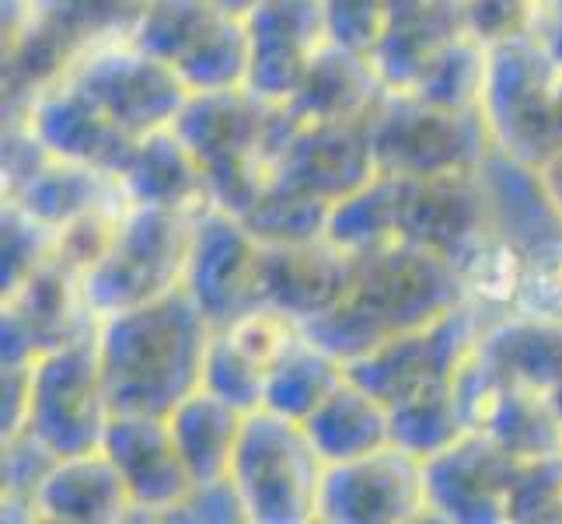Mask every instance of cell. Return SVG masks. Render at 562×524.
Masks as SVG:
<instances>
[{
	"label": "cell",
	"mask_w": 562,
	"mask_h": 524,
	"mask_svg": "<svg viewBox=\"0 0 562 524\" xmlns=\"http://www.w3.org/2000/svg\"><path fill=\"white\" fill-rule=\"evenodd\" d=\"M552 99H555V120H559V133H562V67L555 64V77H552Z\"/></svg>",
	"instance_id": "db71d44e"
},
{
	"label": "cell",
	"mask_w": 562,
	"mask_h": 524,
	"mask_svg": "<svg viewBox=\"0 0 562 524\" xmlns=\"http://www.w3.org/2000/svg\"><path fill=\"white\" fill-rule=\"evenodd\" d=\"M461 29L482 46H503L517 38H535L549 0H458Z\"/></svg>",
	"instance_id": "60d3db41"
},
{
	"label": "cell",
	"mask_w": 562,
	"mask_h": 524,
	"mask_svg": "<svg viewBox=\"0 0 562 524\" xmlns=\"http://www.w3.org/2000/svg\"><path fill=\"white\" fill-rule=\"evenodd\" d=\"M29 399H32V364H4V437L25 431L29 423Z\"/></svg>",
	"instance_id": "f907efd6"
},
{
	"label": "cell",
	"mask_w": 562,
	"mask_h": 524,
	"mask_svg": "<svg viewBox=\"0 0 562 524\" xmlns=\"http://www.w3.org/2000/svg\"><path fill=\"white\" fill-rule=\"evenodd\" d=\"M520 458L482 431H464L423 461L426 514L448 524H507Z\"/></svg>",
	"instance_id": "5bb4252c"
},
{
	"label": "cell",
	"mask_w": 562,
	"mask_h": 524,
	"mask_svg": "<svg viewBox=\"0 0 562 524\" xmlns=\"http://www.w3.org/2000/svg\"><path fill=\"white\" fill-rule=\"evenodd\" d=\"M4 115L22 120L32 137L49 150V158H64L105 171H120L123 161L130 158L133 144H137L67 74L35 88L22 105L8 109Z\"/></svg>",
	"instance_id": "e0dca14e"
},
{
	"label": "cell",
	"mask_w": 562,
	"mask_h": 524,
	"mask_svg": "<svg viewBox=\"0 0 562 524\" xmlns=\"http://www.w3.org/2000/svg\"><path fill=\"white\" fill-rule=\"evenodd\" d=\"M461 32L458 0H387L384 32L371 60L387 88H409L423 64Z\"/></svg>",
	"instance_id": "484cf974"
},
{
	"label": "cell",
	"mask_w": 562,
	"mask_h": 524,
	"mask_svg": "<svg viewBox=\"0 0 562 524\" xmlns=\"http://www.w3.org/2000/svg\"><path fill=\"white\" fill-rule=\"evenodd\" d=\"M387 91L371 53L328 43L315 53L297 94L290 99V112L301 123H336V120H367Z\"/></svg>",
	"instance_id": "d4e9b609"
},
{
	"label": "cell",
	"mask_w": 562,
	"mask_h": 524,
	"mask_svg": "<svg viewBox=\"0 0 562 524\" xmlns=\"http://www.w3.org/2000/svg\"><path fill=\"white\" fill-rule=\"evenodd\" d=\"M133 500L105 448L60 455L32 497V521L130 524Z\"/></svg>",
	"instance_id": "7402d4cb"
},
{
	"label": "cell",
	"mask_w": 562,
	"mask_h": 524,
	"mask_svg": "<svg viewBox=\"0 0 562 524\" xmlns=\"http://www.w3.org/2000/svg\"><path fill=\"white\" fill-rule=\"evenodd\" d=\"M115 175L130 203L182 213H203L213 207L200 161L171 126L144 133Z\"/></svg>",
	"instance_id": "cb8c5ba5"
},
{
	"label": "cell",
	"mask_w": 562,
	"mask_h": 524,
	"mask_svg": "<svg viewBox=\"0 0 562 524\" xmlns=\"http://www.w3.org/2000/svg\"><path fill=\"white\" fill-rule=\"evenodd\" d=\"M482 434H490L503 451H510L520 461L562 455V431H559L555 405L549 392L531 384L507 381Z\"/></svg>",
	"instance_id": "836d02e7"
},
{
	"label": "cell",
	"mask_w": 562,
	"mask_h": 524,
	"mask_svg": "<svg viewBox=\"0 0 562 524\" xmlns=\"http://www.w3.org/2000/svg\"><path fill=\"white\" fill-rule=\"evenodd\" d=\"M165 416L192 482H217L231 476V461H235L238 437L248 416L245 410L206 392V388H196Z\"/></svg>",
	"instance_id": "f546056e"
},
{
	"label": "cell",
	"mask_w": 562,
	"mask_h": 524,
	"mask_svg": "<svg viewBox=\"0 0 562 524\" xmlns=\"http://www.w3.org/2000/svg\"><path fill=\"white\" fill-rule=\"evenodd\" d=\"M555 64L538 38H517L490 49L486 88H482V120L493 147L503 158L538 168L562 147L552 99Z\"/></svg>",
	"instance_id": "9c48e42d"
},
{
	"label": "cell",
	"mask_w": 562,
	"mask_h": 524,
	"mask_svg": "<svg viewBox=\"0 0 562 524\" xmlns=\"http://www.w3.org/2000/svg\"><path fill=\"white\" fill-rule=\"evenodd\" d=\"M454 266L469 298L479 308H486L490 315L510 312L520 294V280H525V252L499 227L490 231L486 238H479Z\"/></svg>",
	"instance_id": "8d00e7d4"
},
{
	"label": "cell",
	"mask_w": 562,
	"mask_h": 524,
	"mask_svg": "<svg viewBox=\"0 0 562 524\" xmlns=\"http://www.w3.org/2000/svg\"><path fill=\"white\" fill-rule=\"evenodd\" d=\"M4 200L18 203L38 224H46L53 231L99 207L130 203L115 171L64 161V158H46L32 179Z\"/></svg>",
	"instance_id": "83f0119b"
},
{
	"label": "cell",
	"mask_w": 562,
	"mask_h": 524,
	"mask_svg": "<svg viewBox=\"0 0 562 524\" xmlns=\"http://www.w3.org/2000/svg\"><path fill=\"white\" fill-rule=\"evenodd\" d=\"M200 213L130 203L105 259L81 277L94 319L140 308L182 287Z\"/></svg>",
	"instance_id": "5b68a950"
},
{
	"label": "cell",
	"mask_w": 562,
	"mask_h": 524,
	"mask_svg": "<svg viewBox=\"0 0 562 524\" xmlns=\"http://www.w3.org/2000/svg\"><path fill=\"white\" fill-rule=\"evenodd\" d=\"M251 64L248 85L269 102H290L297 94L315 53L333 43L322 0H259L245 14Z\"/></svg>",
	"instance_id": "d6986e66"
},
{
	"label": "cell",
	"mask_w": 562,
	"mask_h": 524,
	"mask_svg": "<svg viewBox=\"0 0 562 524\" xmlns=\"http://www.w3.org/2000/svg\"><path fill=\"white\" fill-rule=\"evenodd\" d=\"M64 74L133 141L176 123L192 94L176 67L137 46L130 35L94 46Z\"/></svg>",
	"instance_id": "8fae6325"
},
{
	"label": "cell",
	"mask_w": 562,
	"mask_h": 524,
	"mask_svg": "<svg viewBox=\"0 0 562 524\" xmlns=\"http://www.w3.org/2000/svg\"><path fill=\"white\" fill-rule=\"evenodd\" d=\"M353 256L328 238L297 245H266L262 301L277 304L301 325L322 319L342 301Z\"/></svg>",
	"instance_id": "603a6c76"
},
{
	"label": "cell",
	"mask_w": 562,
	"mask_h": 524,
	"mask_svg": "<svg viewBox=\"0 0 562 524\" xmlns=\"http://www.w3.org/2000/svg\"><path fill=\"white\" fill-rule=\"evenodd\" d=\"M99 328L85 301L81 277L56 256L18 283L8 298H0V339L4 364H32L46 349L74 343Z\"/></svg>",
	"instance_id": "2e32d148"
},
{
	"label": "cell",
	"mask_w": 562,
	"mask_h": 524,
	"mask_svg": "<svg viewBox=\"0 0 562 524\" xmlns=\"http://www.w3.org/2000/svg\"><path fill=\"white\" fill-rule=\"evenodd\" d=\"M479 354L510 384H531L552 392L562 384V322L520 312H499L486 319Z\"/></svg>",
	"instance_id": "4316f807"
},
{
	"label": "cell",
	"mask_w": 562,
	"mask_h": 524,
	"mask_svg": "<svg viewBox=\"0 0 562 524\" xmlns=\"http://www.w3.org/2000/svg\"><path fill=\"white\" fill-rule=\"evenodd\" d=\"M552 405H555V416H559V431H562V384H555L552 392H549Z\"/></svg>",
	"instance_id": "9f6ffc18"
},
{
	"label": "cell",
	"mask_w": 562,
	"mask_h": 524,
	"mask_svg": "<svg viewBox=\"0 0 562 524\" xmlns=\"http://www.w3.org/2000/svg\"><path fill=\"white\" fill-rule=\"evenodd\" d=\"M283 179L315 192V197L339 203L350 192L374 182L381 168L371 147L367 120H336V123H301L286 137L280 154Z\"/></svg>",
	"instance_id": "44dd1931"
},
{
	"label": "cell",
	"mask_w": 562,
	"mask_h": 524,
	"mask_svg": "<svg viewBox=\"0 0 562 524\" xmlns=\"http://www.w3.org/2000/svg\"><path fill=\"white\" fill-rule=\"evenodd\" d=\"M490 231H496V218L482 168L402 179V238L430 245L458 263Z\"/></svg>",
	"instance_id": "ac0fdd59"
},
{
	"label": "cell",
	"mask_w": 562,
	"mask_h": 524,
	"mask_svg": "<svg viewBox=\"0 0 562 524\" xmlns=\"http://www.w3.org/2000/svg\"><path fill=\"white\" fill-rule=\"evenodd\" d=\"M130 38L176 67L189 91L248 85V22L217 0H147Z\"/></svg>",
	"instance_id": "ba28073f"
},
{
	"label": "cell",
	"mask_w": 562,
	"mask_h": 524,
	"mask_svg": "<svg viewBox=\"0 0 562 524\" xmlns=\"http://www.w3.org/2000/svg\"><path fill=\"white\" fill-rule=\"evenodd\" d=\"M464 434L451 381L430 384L423 392L392 405V444L416 458H430Z\"/></svg>",
	"instance_id": "74e56055"
},
{
	"label": "cell",
	"mask_w": 562,
	"mask_h": 524,
	"mask_svg": "<svg viewBox=\"0 0 562 524\" xmlns=\"http://www.w3.org/2000/svg\"><path fill=\"white\" fill-rule=\"evenodd\" d=\"M333 43H342L360 53H374L384 32L387 0H322Z\"/></svg>",
	"instance_id": "681fc988"
},
{
	"label": "cell",
	"mask_w": 562,
	"mask_h": 524,
	"mask_svg": "<svg viewBox=\"0 0 562 524\" xmlns=\"http://www.w3.org/2000/svg\"><path fill=\"white\" fill-rule=\"evenodd\" d=\"M482 175H486V186H490L496 227L525 252V256L531 248H541L562 238V224L555 218L552 203L546 200V192H541L535 168L517 165L493 150L490 161L482 165Z\"/></svg>",
	"instance_id": "4dcf8cb0"
},
{
	"label": "cell",
	"mask_w": 562,
	"mask_h": 524,
	"mask_svg": "<svg viewBox=\"0 0 562 524\" xmlns=\"http://www.w3.org/2000/svg\"><path fill=\"white\" fill-rule=\"evenodd\" d=\"M342 381H346V364L304 336L273 371L266 375L262 410L304 423Z\"/></svg>",
	"instance_id": "1f68e13d"
},
{
	"label": "cell",
	"mask_w": 562,
	"mask_h": 524,
	"mask_svg": "<svg viewBox=\"0 0 562 524\" xmlns=\"http://www.w3.org/2000/svg\"><path fill=\"white\" fill-rule=\"evenodd\" d=\"M130 203H115V207H99L91 213H81L70 224L53 231V256L64 266H70L77 277H85L88 269H94L105 252L115 242V231H120V221Z\"/></svg>",
	"instance_id": "b9f144b4"
},
{
	"label": "cell",
	"mask_w": 562,
	"mask_h": 524,
	"mask_svg": "<svg viewBox=\"0 0 562 524\" xmlns=\"http://www.w3.org/2000/svg\"><path fill=\"white\" fill-rule=\"evenodd\" d=\"M165 524H248V514L235 482L217 479V482H196L165 514Z\"/></svg>",
	"instance_id": "c3c4849f"
},
{
	"label": "cell",
	"mask_w": 562,
	"mask_h": 524,
	"mask_svg": "<svg viewBox=\"0 0 562 524\" xmlns=\"http://www.w3.org/2000/svg\"><path fill=\"white\" fill-rule=\"evenodd\" d=\"M221 333L245 360H251L259 371L269 375L304 339V325L297 319H290L283 308L262 301L256 308H248L231 325H224Z\"/></svg>",
	"instance_id": "f35d334b"
},
{
	"label": "cell",
	"mask_w": 562,
	"mask_h": 524,
	"mask_svg": "<svg viewBox=\"0 0 562 524\" xmlns=\"http://www.w3.org/2000/svg\"><path fill=\"white\" fill-rule=\"evenodd\" d=\"M510 312L562 322V238L525 256V280Z\"/></svg>",
	"instance_id": "bcb514c9"
},
{
	"label": "cell",
	"mask_w": 562,
	"mask_h": 524,
	"mask_svg": "<svg viewBox=\"0 0 562 524\" xmlns=\"http://www.w3.org/2000/svg\"><path fill=\"white\" fill-rule=\"evenodd\" d=\"M109 420L112 402L99 357V328L74 343L46 349L43 357L32 360L25 431L49 444L56 455L102 448Z\"/></svg>",
	"instance_id": "30bf717a"
},
{
	"label": "cell",
	"mask_w": 562,
	"mask_h": 524,
	"mask_svg": "<svg viewBox=\"0 0 562 524\" xmlns=\"http://www.w3.org/2000/svg\"><path fill=\"white\" fill-rule=\"evenodd\" d=\"M221 8H227V11H235V14H248L251 8L259 4V0H217Z\"/></svg>",
	"instance_id": "11a10c76"
},
{
	"label": "cell",
	"mask_w": 562,
	"mask_h": 524,
	"mask_svg": "<svg viewBox=\"0 0 562 524\" xmlns=\"http://www.w3.org/2000/svg\"><path fill=\"white\" fill-rule=\"evenodd\" d=\"M147 0H4V112L94 46L126 38Z\"/></svg>",
	"instance_id": "277c9868"
},
{
	"label": "cell",
	"mask_w": 562,
	"mask_h": 524,
	"mask_svg": "<svg viewBox=\"0 0 562 524\" xmlns=\"http://www.w3.org/2000/svg\"><path fill=\"white\" fill-rule=\"evenodd\" d=\"M315 451L325 465L350 461L392 444V405L381 402L363 384L346 378L318 410L304 420Z\"/></svg>",
	"instance_id": "f1b7e54d"
},
{
	"label": "cell",
	"mask_w": 562,
	"mask_h": 524,
	"mask_svg": "<svg viewBox=\"0 0 562 524\" xmlns=\"http://www.w3.org/2000/svg\"><path fill=\"white\" fill-rule=\"evenodd\" d=\"M217 333L186 287L99 322V357L112 413H171L203 384Z\"/></svg>",
	"instance_id": "7a4b0ae2"
},
{
	"label": "cell",
	"mask_w": 562,
	"mask_h": 524,
	"mask_svg": "<svg viewBox=\"0 0 562 524\" xmlns=\"http://www.w3.org/2000/svg\"><path fill=\"white\" fill-rule=\"evenodd\" d=\"M562 521V455L520 461L507 524H552Z\"/></svg>",
	"instance_id": "ee69618b"
},
{
	"label": "cell",
	"mask_w": 562,
	"mask_h": 524,
	"mask_svg": "<svg viewBox=\"0 0 562 524\" xmlns=\"http://www.w3.org/2000/svg\"><path fill=\"white\" fill-rule=\"evenodd\" d=\"M535 171H538L541 192H546V200L552 203L555 218H559V224H562V147H559V150H552L549 158L541 161Z\"/></svg>",
	"instance_id": "f5cc1de1"
},
{
	"label": "cell",
	"mask_w": 562,
	"mask_h": 524,
	"mask_svg": "<svg viewBox=\"0 0 562 524\" xmlns=\"http://www.w3.org/2000/svg\"><path fill=\"white\" fill-rule=\"evenodd\" d=\"M102 448L130 490V521H165V514L196 487L171 437L168 416L161 413H112Z\"/></svg>",
	"instance_id": "ffe728a7"
},
{
	"label": "cell",
	"mask_w": 562,
	"mask_h": 524,
	"mask_svg": "<svg viewBox=\"0 0 562 524\" xmlns=\"http://www.w3.org/2000/svg\"><path fill=\"white\" fill-rule=\"evenodd\" d=\"M469 301L458 266L448 256L413 238H395L357 252L342 301L307 322L304 336L350 364L384 339L430 325Z\"/></svg>",
	"instance_id": "6da1fadb"
},
{
	"label": "cell",
	"mask_w": 562,
	"mask_h": 524,
	"mask_svg": "<svg viewBox=\"0 0 562 524\" xmlns=\"http://www.w3.org/2000/svg\"><path fill=\"white\" fill-rule=\"evenodd\" d=\"M56 458L60 455L32 431H18L4 437V469H0V476H4V490H0L4 521H32V497Z\"/></svg>",
	"instance_id": "ab89813d"
},
{
	"label": "cell",
	"mask_w": 562,
	"mask_h": 524,
	"mask_svg": "<svg viewBox=\"0 0 562 524\" xmlns=\"http://www.w3.org/2000/svg\"><path fill=\"white\" fill-rule=\"evenodd\" d=\"M328 210H333L328 200L277 175L259 192V200L241 213V221L262 245H297L325 238Z\"/></svg>",
	"instance_id": "e575fe53"
},
{
	"label": "cell",
	"mask_w": 562,
	"mask_h": 524,
	"mask_svg": "<svg viewBox=\"0 0 562 524\" xmlns=\"http://www.w3.org/2000/svg\"><path fill=\"white\" fill-rule=\"evenodd\" d=\"M486 70H490V46H482L469 32H461L423 64L409 91L443 109L475 112L482 105Z\"/></svg>",
	"instance_id": "d590c367"
},
{
	"label": "cell",
	"mask_w": 562,
	"mask_h": 524,
	"mask_svg": "<svg viewBox=\"0 0 562 524\" xmlns=\"http://www.w3.org/2000/svg\"><path fill=\"white\" fill-rule=\"evenodd\" d=\"M200 388H206V392L221 395L231 405H238V410L251 413V410H262L266 371H259L256 364L245 360L217 328L213 339H210L206 360H203V384Z\"/></svg>",
	"instance_id": "7bdbcfd3"
},
{
	"label": "cell",
	"mask_w": 562,
	"mask_h": 524,
	"mask_svg": "<svg viewBox=\"0 0 562 524\" xmlns=\"http://www.w3.org/2000/svg\"><path fill=\"white\" fill-rule=\"evenodd\" d=\"M535 38H538V46L549 53V60L562 67V0H549Z\"/></svg>",
	"instance_id": "816d5d0a"
},
{
	"label": "cell",
	"mask_w": 562,
	"mask_h": 524,
	"mask_svg": "<svg viewBox=\"0 0 562 524\" xmlns=\"http://www.w3.org/2000/svg\"><path fill=\"white\" fill-rule=\"evenodd\" d=\"M325 461L304 423L269 410L245 416L231 482L245 503L248 524H315Z\"/></svg>",
	"instance_id": "8992f818"
},
{
	"label": "cell",
	"mask_w": 562,
	"mask_h": 524,
	"mask_svg": "<svg viewBox=\"0 0 562 524\" xmlns=\"http://www.w3.org/2000/svg\"><path fill=\"white\" fill-rule=\"evenodd\" d=\"M318 524H413L426 514L423 458L387 444L371 455L325 465L318 503Z\"/></svg>",
	"instance_id": "4fadbf2b"
},
{
	"label": "cell",
	"mask_w": 562,
	"mask_h": 524,
	"mask_svg": "<svg viewBox=\"0 0 562 524\" xmlns=\"http://www.w3.org/2000/svg\"><path fill=\"white\" fill-rule=\"evenodd\" d=\"M490 312L475 301L454 308L430 325L409 328V333L384 339L371 354L346 364V378L363 384L381 402L395 405L430 384L451 381L461 360L472 354Z\"/></svg>",
	"instance_id": "7c38bea8"
},
{
	"label": "cell",
	"mask_w": 562,
	"mask_h": 524,
	"mask_svg": "<svg viewBox=\"0 0 562 524\" xmlns=\"http://www.w3.org/2000/svg\"><path fill=\"white\" fill-rule=\"evenodd\" d=\"M297 115L286 102H269L251 88L192 91L171 130L200 161L213 207L241 213L277 179L280 154Z\"/></svg>",
	"instance_id": "3957f363"
},
{
	"label": "cell",
	"mask_w": 562,
	"mask_h": 524,
	"mask_svg": "<svg viewBox=\"0 0 562 524\" xmlns=\"http://www.w3.org/2000/svg\"><path fill=\"white\" fill-rule=\"evenodd\" d=\"M4 263H0V298L22 283L32 269L43 266L53 256V227L38 224L32 213H25L18 203L4 200Z\"/></svg>",
	"instance_id": "f6af8a7d"
},
{
	"label": "cell",
	"mask_w": 562,
	"mask_h": 524,
	"mask_svg": "<svg viewBox=\"0 0 562 524\" xmlns=\"http://www.w3.org/2000/svg\"><path fill=\"white\" fill-rule=\"evenodd\" d=\"M325 238L342 252H367L384 242L402 238V179L398 175H378L374 182L350 192L346 200L328 210Z\"/></svg>",
	"instance_id": "d6a6232c"
},
{
	"label": "cell",
	"mask_w": 562,
	"mask_h": 524,
	"mask_svg": "<svg viewBox=\"0 0 562 524\" xmlns=\"http://www.w3.org/2000/svg\"><path fill=\"white\" fill-rule=\"evenodd\" d=\"M378 168L402 179L482 168L490 161L493 137L482 109L458 112L419 99L409 88H387L367 115Z\"/></svg>",
	"instance_id": "52a82bcc"
},
{
	"label": "cell",
	"mask_w": 562,
	"mask_h": 524,
	"mask_svg": "<svg viewBox=\"0 0 562 524\" xmlns=\"http://www.w3.org/2000/svg\"><path fill=\"white\" fill-rule=\"evenodd\" d=\"M451 388H454V399H458V413L464 420V431H486V423H490L507 381L493 371L475 346L454 371Z\"/></svg>",
	"instance_id": "7dc6e473"
},
{
	"label": "cell",
	"mask_w": 562,
	"mask_h": 524,
	"mask_svg": "<svg viewBox=\"0 0 562 524\" xmlns=\"http://www.w3.org/2000/svg\"><path fill=\"white\" fill-rule=\"evenodd\" d=\"M262 259L266 245L251 235L245 221L210 207L196 218L182 287L203 308V315L224 328L248 308L262 304Z\"/></svg>",
	"instance_id": "9a60e30c"
}]
</instances>
